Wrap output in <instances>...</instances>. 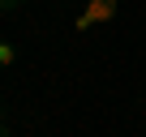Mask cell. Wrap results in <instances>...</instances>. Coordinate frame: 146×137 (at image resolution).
<instances>
[{
    "label": "cell",
    "mask_w": 146,
    "mask_h": 137,
    "mask_svg": "<svg viewBox=\"0 0 146 137\" xmlns=\"http://www.w3.org/2000/svg\"><path fill=\"white\" fill-rule=\"evenodd\" d=\"M13 64H17V47L9 39H0V68H13Z\"/></svg>",
    "instance_id": "obj_1"
},
{
    "label": "cell",
    "mask_w": 146,
    "mask_h": 137,
    "mask_svg": "<svg viewBox=\"0 0 146 137\" xmlns=\"http://www.w3.org/2000/svg\"><path fill=\"white\" fill-rule=\"evenodd\" d=\"M26 0H0V13H22Z\"/></svg>",
    "instance_id": "obj_2"
},
{
    "label": "cell",
    "mask_w": 146,
    "mask_h": 137,
    "mask_svg": "<svg viewBox=\"0 0 146 137\" xmlns=\"http://www.w3.org/2000/svg\"><path fill=\"white\" fill-rule=\"evenodd\" d=\"M0 137H9V128H5V120H0Z\"/></svg>",
    "instance_id": "obj_3"
}]
</instances>
